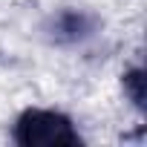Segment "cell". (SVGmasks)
<instances>
[{
  "mask_svg": "<svg viewBox=\"0 0 147 147\" xmlns=\"http://www.w3.org/2000/svg\"><path fill=\"white\" fill-rule=\"evenodd\" d=\"M15 141L23 147H75L81 136L69 115L58 110H23L15 121Z\"/></svg>",
  "mask_w": 147,
  "mask_h": 147,
  "instance_id": "cell-1",
  "label": "cell"
}]
</instances>
